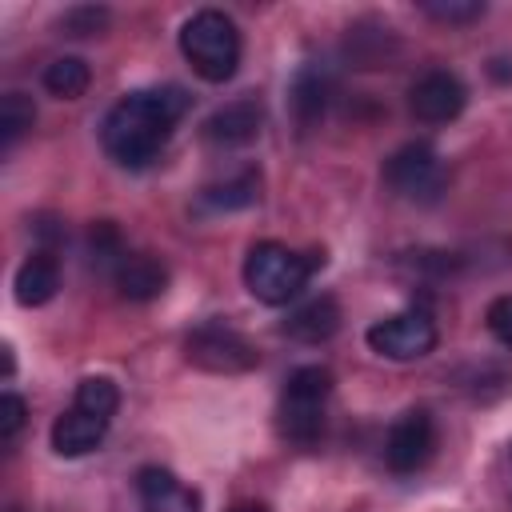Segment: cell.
I'll use <instances>...</instances> for the list:
<instances>
[{"label":"cell","mask_w":512,"mask_h":512,"mask_svg":"<svg viewBox=\"0 0 512 512\" xmlns=\"http://www.w3.org/2000/svg\"><path fill=\"white\" fill-rule=\"evenodd\" d=\"M184 112H188L184 88H140V92H128L108 108V116L100 124V144L116 164L144 168L172 140V132H176Z\"/></svg>","instance_id":"cell-1"},{"label":"cell","mask_w":512,"mask_h":512,"mask_svg":"<svg viewBox=\"0 0 512 512\" xmlns=\"http://www.w3.org/2000/svg\"><path fill=\"white\" fill-rule=\"evenodd\" d=\"M320 264H324V252H292L280 240H260L244 256V284L260 304L276 308L296 300Z\"/></svg>","instance_id":"cell-2"},{"label":"cell","mask_w":512,"mask_h":512,"mask_svg":"<svg viewBox=\"0 0 512 512\" xmlns=\"http://www.w3.org/2000/svg\"><path fill=\"white\" fill-rule=\"evenodd\" d=\"M116 408H120V388L108 376L80 380V388L72 396V408L60 412L56 424H52V448L60 456H84V452H92L104 440Z\"/></svg>","instance_id":"cell-3"},{"label":"cell","mask_w":512,"mask_h":512,"mask_svg":"<svg viewBox=\"0 0 512 512\" xmlns=\"http://www.w3.org/2000/svg\"><path fill=\"white\" fill-rule=\"evenodd\" d=\"M180 52L192 64V72L208 84H224L232 80V72L240 68V28L228 12L220 8H204L196 16L184 20L180 28Z\"/></svg>","instance_id":"cell-4"},{"label":"cell","mask_w":512,"mask_h":512,"mask_svg":"<svg viewBox=\"0 0 512 512\" xmlns=\"http://www.w3.org/2000/svg\"><path fill=\"white\" fill-rule=\"evenodd\" d=\"M328 396H332V372L320 364H304L296 368L284 388H280V404H276V428L288 444L296 448H312L324 432V416H328Z\"/></svg>","instance_id":"cell-5"},{"label":"cell","mask_w":512,"mask_h":512,"mask_svg":"<svg viewBox=\"0 0 512 512\" xmlns=\"http://www.w3.org/2000/svg\"><path fill=\"white\" fill-rule=\"evenodd\" d=\"M184 356H188V364H196L204 372H248L260 360L252 340L224 320H208V324L192 328L184 340Z\"/></svg>","instance_id":"cell-6"},{"label":"cell","mask_w":512,"mask_h":512,"mask_svg":"<svg viewBox=\"0 0 512 512\" xmlns=\"http://www.w3.org/2000/svg\"><path fill=\"white\" fill-rule=\"evenodd\" d=\"M384 180L396 196H404L412 204H432L444 192V164L428 144H404L400 152L388 156Z\"/></svg>","instance_id":"cell-7"},{"label":"cell","mask_w":512,"mask_h":512,"mask_svg":"<svg viewBox=\"0 0 512 512\" xmlns=\"http://www.w3.org/2000/svg\"><path fill=\"white\" fill-rule=\"evenodd\" d=\"M368 348L380 352L384 360H420L436 348V324L420 308L396 312L368 328Z\"/></svg>","instance_id":"cell-8"},{"label":"cell","mask_w":512,"mask_h":512,"mask_svg":"<svg viewBox=\"0 0 512 512\" xmlns=\"http://www.w3.org/2000/svg\"><path fill=\"white\" fill-rule=\"evenodd\" d=\"M432 448H436V424L424 408H408L384 436V460L400 476L420 472L432 460Z\"/></svg>","instance_id":"cell-9"},{"label":"cell","mask_w":512,"mask_h":512,"mask_svg":"<svg viewBox=\"0 0 512 512\" xmlns=\"http://www.w3.org/2000/svg\"><path fill=\"white\" fill-rule=\"evenodd\" d=\"M464 100H468V92H464L460 76H452L444 68L424 72L412 84V92H408V104H412L416 120H424V124H448V120H456L464 112Z\"/></svg>","instance_id":"cell-10"},{"label":"cell","mask_w":512,"mask_h":512,"mask_svg":"<svg viewBox=\"0 0 512 512\" xmlns=\"http://www.w3.org/2000/svg\"><path fill=\"white\" fill-rule=\"evenodd\" d=\"M112 280L124 300H156L168 288V268L148 252H124L112 268Z\"/></svg>","instance_id":"cell-11"},{"label":"cell","mask_w":512,"mask_h":512,"mask_svg":"<svg viewBox=\"0 0 512 512\" xmlns=\"http://www.w3.org/2000/svg\"><path fill=\"white\" fill-rule=\"evenodd\" d=\"M136 488L144 512H200V496L188 484H180L168 468H144L136 476Z\"/></svg>","instance_id":"cell-12"},{"label":"cell","mask_w":512,"mask_h":512,"mask_svg":"<svg viewBox=\"0 0 512 512\" xmlns=\"http://www.w3.org/2000/svg\"><path fill=\"white\" fill-rule=\"evenodd\" d=\"M260 124H264V116H260V108H256L252 100H232V104H224V108H216V112L208 116L204 136H208L212 144L236 148V144L256 140V136H260Z\"/></svg>","instance_id":"cell-13"},{"label":"cell","mask_w":512,"mask_h":512,"mask_svg":"<svg viewBox=\"0 0 512 512\" xmlns=\"http://www.w3.org/2000/svg\"><path fill=\"white\" fill-rule=\"evenodd\" d=\"M60 288V264L48 248L32 252L20 268H16V300L24 308H36V304H48Z\"/></svg>","instance_id":"cell-14"},{"label":"cell","mask_w":512,"mask_h":512,"mask_svg":"<svg viewBox=\"0 0 512 512\" xmlns=\"http://www.w3.org/2000/svg\"><path fill=\"white\" fill-rule=\"evenodd\" d=\"M336 328H340V308H336L332 296H316V300L300 304V308L284 320V332H288L292 340H300V344H320V340H328Z\"/></svg>","instance_id":"cell-15"},{"label":"cell","mask_w":512,"mask_h":512,"mask_svg":"<svg viewBox=\"0 0 512 512\" xmlns=\"http://www.w3.org/2000/svg\"><path fill=\"white\" fill-rule=\"evenodd\" d=\"M88 80H92V72H88V64L80 56H60V60H52L44 68V88L52 96H60V100L84 96L88 92Z\"/></svg>","instance_id":"cell-16"},{"label":"cell","mask_w":512,"mask_h":512,"mask_svg":"<svg viewBox=\"0 0 512 512\" xmlns=\"http://www.w3.org/2000/svg\"><path fill=\"white\" fill-rule=\"evenodd\" d=\"M292 104H296L300 124H316L324 116V104H328V80H324V72L300 68L296 72V84H292Z\"/></svg>","instance_id":"cell-17"},{"label":"cell","mask_w":512,"mask_h":512,"mask_svg":"<svg viewBox=\"0 0 512 512\" xmlns=\"http://www.w3.org/2000/svg\"><path fill=\"white\" fill-rule=\"evenodd\" d=\"M32 120H36V104H32L24 92H8V96L0 100V148L8 152V148L32 128Z\"/></svg>","instance_id":"cell-18"},{"label":"cell","mask_w":512,"mask_h":512,"mask_svg":"<svg viewBox=\"0 0 512 512\" xmlns=\"http://www.w3.org/2000/svg\"><path fill=\"white\" fill-rule=\"evenodd\" d=\"M260 196V176L256 172H240L236 180H228V184H212V188H204L200 192V200L208 204V208H248L252 200Z\"/></svg>","instance_id":"cell-19"},{"label":"cell","mask_w":512,"mask_h":512,"mask_svg":"<svg viewBox=\"0 0 512 512\" xmlns=\"http://www.w3.org/2000/svg\"><path fill=\"white\" fill-rule=\"evenodd\" d=\"M424 12L436 16V20H448V24H464V20H476L484 16V4L480 0H424Z\"/></svg>","instance_id":"cell-20"},{"label":"cell","mask_w":512,"mask_h":512,"mask_svg":"<svg viewBox=\"0 0 512 512\" xmlns=\"http://www.w3.org/2000/svg\"><path fill=\"white\" fill-rule=\"evenodd\" d=\"M20 428H24V400L16 392H4L0 396V440L12 444Z\"/></svg>","instance_id":"cell-21"},{"label":"cell","mask_w":512,"mask_h":512,"mask_svg":"<svg viewBox=\"0 0 512 512\" xmlns=\"http://www.w3.org/2000/svg\"><path fill=\"white\" fill-rule=\"evenodd\" d=\"M488 328L504 348H512V296H500L488 304Z\"/></svg>","instance_id":"cell-22"},{"label":"cell","mask_w":512,"mask_h":512,"mask_svg":"<svg viewBox=\"0 0 512 512\" xmlns=\"http://www.w3.org/2000/svg\"><path fill=\"white\" fill-rule=\"evenodd\" d=\"M104 20H108V12H100V8H76L64 16V32L68 36H92Z\"/></svg>","instance_id":"cell-23"},{"label":"cell","mask_w":512,"mask_h":512,"mask_svg":"<svg viewBox=\"0 0 512 512\" xmlns=\"http://www.w3.org/2000/svg\"><path fill=\"white\" fill-rule=\"evenodd\" d=\"M232 512H264V508H256V504H244V508H232Z\"/></svg>","instance_id":"cell-24"}]
</instances>
